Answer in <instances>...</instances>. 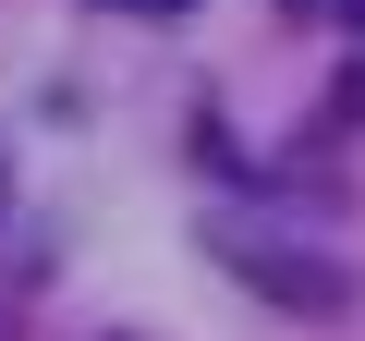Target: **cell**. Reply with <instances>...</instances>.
<instances>
[{
    "mask_svg": "<svg viewBox=\"0 0 365 341\" xmlns=\"http://www.w3.org/2000/svg\"><path fill=\"white\" fill-rule=\"evenodd\" d=\"M207 256L256 292V305H280V317H304V329H341L353 305H365V280H353V256H329V244H292V232H268V220H207Z\"/></svg>",
    "mask_w": 365,
    "mask_h": 341,
    "instance_id": "cell-1",
    "label": "cell"
},
{
    "mask_svg": "<svg viewBox=\"0 0 365 341\" xmlns=\"http://www.w3.org/2000/svg\"><path fill=\"white\" fill-rule=\"evenodd\" d=\"M329 134H365V49L329 73Z\"/></svg>",
    "mask_w": 365,
    "mask_h": 341,
    "instance_id": "cell-2",
    "label": "cell"
},
{
    "mask_svg": "<svg viewBox=\"0 0 365 341\" xmlns=\"http://www.w3.org/2000/svg\"><path fill=\"white\" fill-rule=\"evenodd\" d=\"M134 13H195V0H134Z\"/></svg>",
    "mask_w": 365,
    "mask_h": 341,
    "instance_id": "cell-3",
    "label": "cell"
},
{
    "mask_svg": "<svg viewBox=\"0 0 365 341\" xmlns=\"http://www.w3.org/2000/svg\"><path fill=\"white\" fill-rule=\"evenodd\" d=\"M280 13H317V0H280Z\"/></svg>",
    "mask_w": 365,
    "mask_h": 341,
    "instance_id": "cell-4",
    "label": "cell"
}]
</instances>
